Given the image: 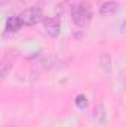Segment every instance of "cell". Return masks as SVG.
<instances>
[{
	"mask_svg": "<svg viewBox=\"0 0 126 127\" xmlns=\"http://www.w3.org/2000/svg\"><path fill=\"white\" fill-rule=\"evenodd\" d=\"M22 25H24V24H22L19 15H18V16H9V18L6 19L4 30H6V32H16L22 28Z\"/></svg>",
	"mask_w": 126,
	"mask_h": 127,
	"instance_id": "4",
	"label": "cell"
},
{
	"mask_svg": "<svg viewBox=\"0 0 126 127\" xmlns=\"http://www.w3.org/2000/svg\"><path fill=\"white\" fill-rule=\"evenodd\" d=\"M10 127H19V126H10Z\"/></svg>",
	"mask_w": 126,
	"mask_h": 127,
	"instance_id": "11",
	"label": "cell"
},
{
	"mask_svg": "<svg viewBox=\"0 0 126 127\" xmlns=\"http://www.w3.org/2000/svg\"><path fill=\"white\" fill-rule=\"evenodd\" d=\"M13 59H15V58H12V53H7V55L3 56L1 64H0V74H1V78H6V75H7L9 71L12 69Z\"/></svg>",
	"mask_w": 126,
	"mask_h": 127,
	"instance_id": "5",
	"label": "cell"
},
{
	"mask_svg": "<svg viewBox=\"0 0 126 127\" xmlns=\"http://www.w3.org/2000/svg\"><path fill=\"white\" fill-rule=\"evenodd\" d=\"M94 120L98 124H102L105 121V111H104V106L101 103L94 109Z\"/></svg>",
	"mask_w": 126,
	"mask_h": 127,
	"instance_id": "7",
	"label": "cell"
},
{
	"mask_svg": "<svg viewBox=\"0 0 126 127\" xmlns=\"http://www.w3.org/2000/svg\"><path fill=\"white\" fill-rule=\"evenodd\" d=\"M71 19H73V22H74L77 27H80V28L86 27V25L91 22V19H92V6H91L88 1L79 3L77 6L73 7Z\"/></svg>",
	"mask_w": 126,
	"mask_h": 127,
	"instance_id": "1",
	"label": "cell"
},
{
	"mask_svg": "<svg viewBox=\"0 0 126 127\" xmlns=\"http://www.w3.org/2000/svg\"><path fill=\"white\" fill-rule=\"evenodd\" d=\"M119 10V4L116 1H105L99 6V13L102 16H110V15H114L116 12Z\"/></svg>",
	"mask_w": 126,
	"mask_h": 127,
	"instance_id": "6",
	"label": "cell"
},
{
	"mask_svg": "<svg viewBox=\"0 0 126 127\" xmlns=\"http://www.w3.org/2000/svg\"><path fill=\"white\" fill-rule=\"evenodd\" d=\"M111 59H110V56L108 55H102L101 56V65H102V68L105 69V71H110L111 69Z\"/></svg>",
	"mask_w": 126,
	"mask_h": 127,
	"instance_id": "9",
	"label": "cell"
},
{
	"mask_svg": "<svg viewBox=\"0 0 126 127\" xmlns=\"http://www.w3.org/2000/svg\"><path fill=\"white\" fill-rule=\"evenodd\" d=\"M19 18L24 25L31 27V25H37L39 22L43 21V12L40 7H28L19 13Z\"/></svg>",
	"mask_w": 126,
	"mask_h": 127,
	"instance_id": "2",
	"label": "cell"
},
{
	"mask_svg": "<svg viewBox=\"0 0 126 127\" xmlns=\"http://www.w3.org/2000/svg\"><path fill=\"white\" fill-rule=\"evenodd\" d=\"M122 32H126V21L122 24Z\"/></svg>",
	"mask_w": 126,
	"mask_h": 127,
	"instance_id": "10",
	"label": "cell"
},
{
	"mask_svg": "<svg viewBox=\"0 0 126 127\" xmlns=\"http://www.w3.org/2000/svg\"><path fill=\"white\" fill-rule=\"evenodd\" d=\"M76 106L80 108V109L86 108V106H88V99H86V96L85 95H77L76 96Z\"/></svg>",
	"mask_w": 126,
	"mask_h": 127,
	"instance_id": "8",
	"label": "cell"
},
{
	"mask_svg": "<svg viewBox=\"0 0 126 127\" xmlns=\"http://www.w3.org/2000/svg\"><path fill=\"white\" fill-rule=\"evenodd\" d=\"M43 28L45 32L51 37H57L61 31V21L58 16H49L43 19Z\"/></svg>",
	"mask_w": 126,
	"mask_h": 127,
	"instance_id": "3",
	"label": "cell"
}]
</instances>
